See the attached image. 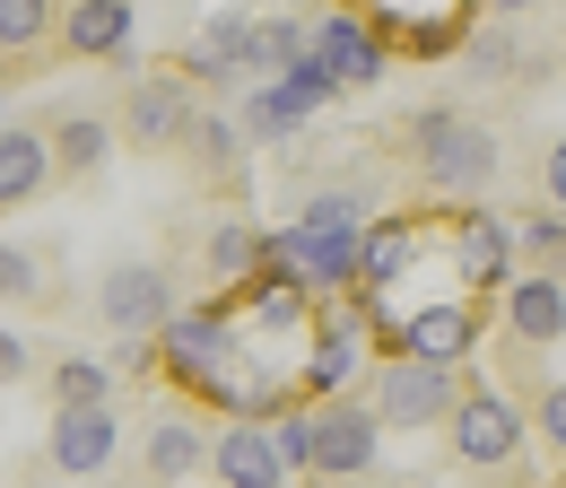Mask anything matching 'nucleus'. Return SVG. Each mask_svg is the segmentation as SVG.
Masks as SVG:
<instances>
[{
  "label": "nucleus",
  "mask_w": 566,
  "mask_h": 488,
  "mask_svg": "<svg viewBox=\"0 0 566 488\" xmlns=\"http://www.w3.org/2000/svg\"><path fill=\"white\" fill-rule=\"evenodd\" d=\"M349 366H357V305L323 323V341H314V366H305V375L332 393V384H349Z\"/></svg>",
  "instance_id": "nucleus-20"
},
{
  "label": "nucleus",
  "mask_w": 566,
  "mask_h": 488,
  "mask_svg": "<svg viewBox=\"0 0 566 488\" xmlns=\"http://www.w3.org/2000/svg\"><path fill=\"white\" fill-rule=\"evenodd\" d=\"M410 253H419L410 218H375V227H366V253H357V279H366V297H375V288H392Z\"/></svg>",
  "instance_id": "nucleus-17"
},
{
  "label": "nucleus",
  "mask_w": 566,
  "mask_h": 488,
  "mask_svg": "<svg viewBox=\"0 0 566 488\" xmlns=\"http://www.w3.org/2000/svg\"><path fill=\"white\" fill-rule=\"evenodd\" d=\"M514 236H523L532 253H549V262H566V218H549V209H541V218H523Z\"/></svg>",
  "instance_id": "nucleus-26"
},
{
  "label": "nucleus",
  "mask_w": 566,
  "mask_h": 488,
  "mask_svg": "<svg viewBox=\"0 0 566 488\" xmlns=\"http://www.w3.org/2000/svg\"><path fill=\"white\" fill-rule=\"evenodd\" d=\"M35 279H44V262H35V253L0 245V297H35Z\"/></svg>",
  "instance_id": "nucleus-25"
},
{
  "label": "nucleus",
  "mask_w": 566,
  "mask_h": 488,
  "mask_svg": "<svg viewBox=\"0 0 566 488\" xmlns=\"http://www.w3.org/2000/svg\"><path fill=\"white\" fill-rule=\"evenodd\" d=\"M53 166H71V175H96L105 157H114V123L105 114H71V123H53Z\"/></svg>",
  "instance_id": "nucleus-18"
},
{
  "label": "nucleus",
  "mask_w": 566,
  "mask_h": 488,
  "mask_svg": "<svg viewBox=\"0 0 566 488\" xmlns=\"http://www.w3.org/2000/svg\"><path fill=\"white\" fill-rule=\"evenodd\" d=\"M62 44L78 62L87 53H123L132 44V0H78V9H62Z\"/></svg>",
  "instance_id": "nucleus-15"
},
{
  "label": "nucleus",
  "mask_w": 566,
  "mask_h": 488,
  "mask_svg": "<svg viewBox=\"0 0 566 488\" xmlns=\"http://www.w3.org/2000/svg\"><path fill=\"white\" fill-rule=\"evenodd\" d=\"M471 341H480V314L471 305H427V314L401 323V357H427V366H462Z\"/></svg>",
  "instance_id": "nucleus-12"
},
{
  "label": "nucleus",
  "mask_w": 566,
  "mask_h": 488,
  "mask_svg": "<svg viewBox=\"0 0 566 488\" xmlns=\"http://www.w3.org/2000/svg\"><path fill=\"white\" fill-rule=\"evenodd\" d=\"M192 79H175V70H148L132 79V96H123V132L140 139V148H166V139H192Z\"/></svg>",
  "instance_id": "nucleus-5"
},
{
  "label": "nucleus",
  "mask_w": 566,
  "mask_h": 488,
  "mask_svg": "<svg viewBox=\"0 0 566 488\" xmlns=\"http://www.w3.org/2000/svg\"><path fill=\"white\" fill-rule=\"evenodd\" d=\"M114 445H123V418L114 411H53V471L62 480H96L105 463H114Z\"/></svg>",
  "instance_id": "nucleus-6"
},
{
  "label": "nucleus",
  "mask_w": 566,
  "mask_h": 488,
  "mask_svg": "<svg viewBox=\"0 0 566 488\" xmlns=\"http://www.w3.org/2000/svg\"><path fill=\"white\" fill-rule=\"evenodd\" d=\"M262 253H271V236L244 227V218H227V227L210 236V271L227 279V288H253V279H262Z\"/></svg>",
  "instance_id": "nucleus-19"
},
{
  "label": "nucleus",
  "mask_w": 566,
  "mask_h": 488,
  "mask_svg": "<svg viewBox=\"0 0 566 488\" xmlns=\"http://www.w3.org/2000/svg\"><path fill=\"white\" fill-rule=\"evenodd\" d=\"M514 227L489 218V209H471L462 227H453V262H462V288H505V262H514Z\"/></svg>",
  "instance_id": "nucleus-11"
},
{
  "label": "nucleus",
  "mask_w": 566,
  "mask_h": 488,
  "mask_svg": "<svg viewBox=\"0 0 566 488\" xmlns=\"http://www.w3.org/2000/svg\"><path fill=\"white\" fill-rule=\"evenodd\" d=\"M96 314L114 332H132V341L166 332L175 323V279H166V262H114V271L96 279Z\"/></svg>",
  "instance_id": "nucleus-4"
},
{
  "label": "nucleus",
  "mask_w": 566,
  "mask_h": 488,
  "mask_svg": "<svg viewBox=\"0 0 566 488\" xmlns=\"http://www.w3.org/2000/svg\"><path fill=\"white\" fill-rule=\"evenodd\" d=\"M444 436H453V454L462 463H480V471H496V463H514L523 454V436H532V418L514 411V393H462L453 402V418H444Z\"/></svg>",
  "instance_id": "nucleus-3"
},
{
  "label": "nucleus",
  "mask_w": 566,
  "mask_h": 488,
  "mask_svg": "<svg viewBox=\"0 0 566 488\" xmlns=\"http://www.w3.org/2000/svg\"><path fill=\"white\" fill-rule=\"evenodd\" d=\"M62 18H53V0H0V44L9 53H27V44H44Z\"/></svg>",
  "instance_id": "nucleus-22"
},
{
  "label": "nucleus",
  "mask_w": 566,
  "mask_h": 488,
  "mask_svg": "<svg viewBox=\"0 0 566 488\" xmlns=\"http://www.w3.org/2000/svg\"><path fill=\"white\" fill-rule=\"evenodd\" d=\"M18 375H27V341H18V332H0V384H18Z\"/></svg>",
  "instance_id": "nucleus-29"
},
{
  "label": "nucleus",
  "mask_w": 566,
  "mask_h": 488,
  "mask_svg": "<svg viewBox=\"0 0 566 488\" xmlns=\"http://www.w3.org/2000/svg\"><path fill=\"white\" fill-rule=\"evenodd\" d=\"M410 132H419V166L436 175V193H480V184H496V166H505L496 132L471 123V114H453V105H427Z\"/></svg>",
  "instance_id": "nucleus-1"
},
{
  "label": "nucleus",
  "mask_w": 566,
  "mask_h": 488,
  "mask_svg": "<svg viewBox=\"0 0 566 488\" xmlns=\"http://www.w3.org/2000/svg\"><path fill=\"white\" fill-rule=\"evenodd\" d=\"M366 463H375V411H357V402L314 411V471L323 480H357Z\"/></svg>",
  "instance_id": "nucleus-8"
},
{
  "label": "nucleus",
  "mask_w": 566,
  "mask_h": 488,
  "mask_svg": "<svg viewBox=\"0 0 566 488\" xmlns=\"http://www.w3.org/2000/svg\"><path fill=\"white\" fill-rule=\"evenodd\" d=\"M53 393H62V411H105V402H114V366H96V357H62Z\"/></svg>",
  "instance_id": "nucleus-21"
},
{
  "label": "nucleus",
  "mask_w": 566,
  "mask_h": 488,
  "mask_svg": "<svg viewBox=\"0 0 566 488\" xmlns=\"http://www.w3.org/2000/svg\"><path fill=\"white\" fill-rule=\"evenodd\" d=\"M532 427H541V436L566 454V384H549V393H541V418H532Z\"/></svg>",
  "instance_id": "nucleus-27"
},
{
  "label": "nucleus",
  "mask_w": 566,
  "mask_h": 488,
  "mask_svg": "<svg viewBox=\"0 0 566 488\" xmlns=\"http://www.w3.org/2000/svg\"><path fill=\"white\" fill-rule=\"evenodd\" d=\"M314 62L332 70L340 87H375V79H384V35H375L366 18H349V9H332V18L314 27Z\"/></svg>",
  "instance_id": "nucleus-7"
},
{
  "label": "nucleus",
  "mask_w": 566,
  "mask_h": 488,
  "mask_svg": "<svg viewBox=\"0 0 566 488\" xmlns=\"http://www.w3.org/2000/svg\"><path fill=\"white\" fill-rule=\"evenodd\" d=\"M210 471H218V488H280L287 480L271 427H253V418H227V436L210 445Z\"/></svg>",
  "instance_id": "nucleus-9"
},
{
  "label": "nucleus",
  "mask_w": 566,
  "mask_h": 488,
  "mask_svg": "<svg viewBox=\"0 0 566 488\" xmlns=\"http://www.w3.org/2000/svg\"><path fill=\"white\" fill-rule=\"evenodd\" d=\"M218 357H227V314H175L166 323V366L184 375V384H210L218 393Z\"/></svg>",
  "instance_id": "nucleus-13"
},
{
  "label": "nucleus",
  "mask_w": 566,
  "mask_h": 488,
  "mask_svg": "<svg viewBox=\"0 0 566 488\" xmlns=\"http://www.w3.org/2000/svg\"><path fill=\"white\" fill-rule=\"evenodd\" d=\"M192 139H201V166H235V148H244V132H235L227 114H201V123H192Z\"/></svg>",
  "instance_id": "nucleus-24"
},
{
  "label": "nucleus",
  "mask_w": 566,
  "mask_h": 488,
  "mask_svg": "<svg viewBox=\"0 0 566 488\" xmlns=\"http://www.w3.org/2000/svg\"><path fill=\"white\" fill-rule=\"evenodd\" d=\"M541 184H549V201L566 209V139H549V166H541Z\"/></svg>",
  "instance_id": "nucleus-28"
},
{
  "label": "nucleus",
  "mask_w": 566,
  "mask_h": 488,
  "mask_svg": "<svg viewBox=\"0 0 566 488\" xmlns=\"http://www.w3.org/2000/svg\"><path fill=\"white\" fill-rule=\"evenodd\" d=\"M53 184V139L44 132H0V209H18V201H35Z\"/></svg>",
  "instance_id": "nucleus-14"
},
{
  "label": "nucleus",
  "mask_w": 566,
  "mask_h": 488,
  "mask_svg": "<svg viewBox=\"0 0 566 488\" xmlns=\"http://www.w3.org/2000/svg\"><path fill=\"white\" fill-rule=\"evenodd\" d=\"M201 463H210V445H201V427L184 411H166L148 427V471H157V480H184V471H201Z\"/></svg>",
  "instance_id": "nucleus-16"
},
{
  "label": "nucleus",
  "mask_w": 566,
  "mask_h": 488,
  "mask_svg": "<svg viewBox=\"0 0 566 488\" xmlns=\"http://www.w3.org/2000/svg\"><path fill=\"white\" fill-rule=\"evenodd\" d=\"M262 427H271V445H280L287 471H314V411H271Z\"/></svg>",
  "instance_id": "nucleus-23"
},
{
  "label": "nucleus",
  "mask_w": 566,
  "mask_h": 488,
  "mask_svg": "<svg viewBox=\"0 0 566 488\" xmlns=\"http://www.w3.org/2000/svg\"><path fill=\"white\" fill-rule=\"evenodd\" d=\"M505 332H514V341H532V349L566 341V279L558 271L505 279Z\"/></svg>",
  "instance_id": "nucleus-10"
},
{
  "label": "nucleus",
  "mask_w": 566,
  "mask_h": 488,
  "mask_svg": "<svg viewBox=\"0 0 566 488\" xmlns=\"http://www.w3.org/2000/svg\"><path fill=\"white\" fill-rule=\"evenodd\" d=\"M462 402L453 366H427V357H392L375 375V427H444Z\"/></svg>",
  "instance_id": "nucleus-2"
}]
</instances>
